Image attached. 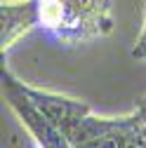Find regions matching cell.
Segmentation results:
<instances>
[{
  "label": "cell",
  "instance_id": "obj_1",
  "mask_svg": "<svg viewBox=\"0 0 146 148\" xmlns=\"http://www.w3.org/2000/svg\"><path fill=\"white\" fill-rule=\"evenodd\" d=\"M111 0H40V31L52 40L78 45L108 35Z\"/></svg>",
  "mask_w": 146,
  "mask_h": 148
},
{
  "label": "cell",
  "instance_id": "obj_2",
  "mask_svg": "<svg viewBox=\"0 0 146 148\" xmlns=\"http://www.w3.org/2000/svg\"><path fill=\"white\" fill-rule=\"evenodd\" d=\"M0 80H3V97L7 106L14 110V115L21 120V125L28 129V134L40 148H73L66 132L57 127L43 110L33 103V99L26 94L24 82L14 75L10 68L3 66L0 71Z\"/></svg>",
  "mask_w": 146,
  "mask_h": 148
},
{
  "label": "cell",
  "instance_id": "obj_3",
  "mask_svg": "<svg viewBox=\"0 0 146 148\" xmlns=\"http://www.w3.org/2000/svg\"><path fill=\"white\" fill-rule=\"evenodd\" d=\"M139 120L141 118L137 115V110L132 115L120 118H101L90 113L66 136L73 148H127V139Z\"/></svg>",
  "mask_w": 146,
  "mask_h": 148
},
{
  "label": "cell",
  "instance_id": "obj_4",
  "mask_svg": "<svg viewBox=\"0 0 146 148\" xmlns=\"http://www.w3.org/2000/svg\"><path fill=\"white\" fill-rule=\"evenodd\" d=\"M33 28H40V0H3L0 3L3 54H7Z\"/></svg>",
  "mask_w": 146,
  "mask_h": 148
},
{
  "label": "cell",
  "instance_id": "obj_5",
  "mask_svg": "<svg viewBox=\"0 0 146 148\" xmlns=\"http://www.w3.org/2000/svg\"><path fill=\"white\" fill-rule=\"evenodd\" d=\"M24 89H26V94L33 99V103L38 106L57 127H61L66 134L85 115L92 113L90 103L83 101V99H73V97H66V94H57V92H47V89H40V87H31L26 82H24Z\"/></svg>",
  "mask_w": 146,
  "mask_h": 148
},
{
  "label": "cell",
  "instance_id": "obj_6",
  "mask_svg": "<svg viewBox=\"0 0 146 148\" xmlns=\"http://www.w3.org/2000/svg\"><path fill=\"white\" fill-rule=\"evenodd\" d=\"M132 57L134 59H146V14H144V26H141V33L137 35L134 40V47H132Z\"/></svg>",
  "mask_w": 146,
  "mask_h": 148
},
{
  "label": "cell",
  "instance_id": "obj_7",
  "mask_svg": "<svg viewBox=\"0 0 146 148\" xmlns=\"http://www.w3.org/2000/svg\"><path fill=\"white\" fill-rule=\"evenodd\" d=\"M137 113H139V118L146 122V97H141V99L137 101Z\"/></svg>",
  "mask_w": 146,
  "mask_h": 148
},
{
  "label": "cell",
  "instance_id": "obj_8",
  "mask_svg": "<svg viewBox=\"0 0 146 148\" xmlns=\"http://www.w3.org/2000/svg\"><path fill=\"white\" fill-rule=\"evenodd\" d=\"M31 148H40V146H38V143H35V141H33V146H31Z\"/></svg>",
  "mask_w": 146,
  "mask_h": 148
},
{
  "label": "cell",
  "instance_id": "obj_9",
  "mask_svg": "<svg viewBox=\"0 0 146 148\" xmlns=\"http://www.w3.org/2000/svg\"><path fill=\"white\" fill-rule=\"evenodd\" d=\"M144 14H146V0H144Z\"/></svg>",
  "mask_w": 146,
  "mask_h": 148
}]
</instances>
